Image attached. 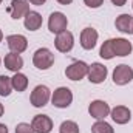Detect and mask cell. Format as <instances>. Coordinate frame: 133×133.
<instances>
[{"mask_svg":"<svg viewBox=\"0 0 133 133\" xmlns=\"http://www.w3.org/2000/svg\"><path fill=\"white\" fill-rule=\"evenodd\" d=\"M115 25H116V30L118 31H121V33H124V34H130L132 33L133 17L130 14H121V16L116 17Z\"/></svg>","mask_w":133,"mask_h":133,"instance_id":"obj_17","label":"cell"},{"mask_svg":"<svg viewBox=\"0 0 133 133\" xmlns=\"http://www.w3.org/2000/svg\"><path fill=\"white\" fill-rule=\"evenodd\" d=\"M125 2H127V0H111V3H113V5H116V6H124V5H125Z\"/></svg>","mask_w":133,"mask_h":133,"instance_id":"obj_26","label":"cell"},{"mask_svg":"<svg viewBox=\"0 0 133 133\" xmlns=\"http://www.w3.org/2000/svg\"><path fill=\"white\" fill-rule=\"evenodd\" d=\"M3 111H5V108H3V105L0 104V118H2V115H3Z\"/></svg>","mask_w":133,"mask_h":133,"instance_id":"obj_30","label":"cell"},{"mask_svg":"<svg viewBox=\"0 0 133 133\" xmlns=\"http://www.w3.org/2000/svg\"><path fill=\"white\" fill-rule=\"evenodd\" d=\"M51 98V93H50V88L46 85H37L31 93V104L34 107L40 108V107H45L48 104V101Z\"/></svg>","mask_w":133,"mask_h":133,"instance_id":"obj_5","label":"cell"},{"mask_svg":"<svg viewBox=\"0 0 133 133\" xmlns=\"http://www.w3.org/2000/svg\"><path fill=\"white\" fill-rule=\"evenodd\" d=\"M5 66H6L9 71L19 73V70L23 66V59L20 57V54L9 53V54H6V56H5Z\"/></svg>","mask_w":133,"mask_h":133,"instance_id":"obj_18","label":"cell"},{"mask_svg":"<svg viewBox=\"0 0 133 133\" xmlns=\"http://www.w3.org/2000/svg\"><path fill=\"white\" fill-rule=\"evenodd\" d=\"M0 133H8V127L5 124H0Z\"/></svg>","mask_w":133,"mask_h":133,"instance_id":"obj_28","label":"cell"},{"mask_svg":"<svg viewBox=\"0 0 133 133\" xmlns=\"http://www.w3.org/2000/svg\"><path fill=\"white\" fill-rule=\"evenodd\" d=\"M16 133H34V130L30 124L20 122V124H17V127H16Z\"/></svg>","mask_w":133,"mask_h":133,"instance_id":"obj_24","label":"cell"},{"mask_svg":"<svg viewBox=\"0 0 133 133\" xmlns=\"http://www.w3.org/2000/svg\"><path fill=\"white\" fill-rule=\"evenodd\" d=\"M30 2H31L33 5H36V6H42V5H43L46 0H30Z\"/></svg>","mask_w":133,"mask_h":133,"instance_id":"obj_27","label":"cell"},{"mask_svg":"<svg viewBox=\"0 0 133 133\" xmlns=\"http://www.w3.org/2000/svg\"><path fill=\"white\" fill-rule=\"evenodd\" d=\"M51 102L57 108H66V107H70L71 102H73V93H71V90L66 88V87H59L57 90H54V93L51 96Z\"/></svg>","mask_w":133,"mask_h":133,"instance_id":"obj_2","label":"cell"},{"mask_svg":"<svg viewBox=\"0 0 133 133\" xmlns=\"http://www.w3.org/2000/svg\"><path fill=\"white\" fill-rule=\"evenodd\" d=\"M110 105L105 102V101H93L91 104H90V107H88V113H90V116L91 118H95V119H105L108 115H110Z\"/></svg>","mask_w":133,"mask_h":133,"instance_id":"obj_7","label":"cell"},{"mask_svg":"<svg viewBox=\"0 0 133 133\" xmlns=\"http://www.w3.org/2000/svg\"><path fill=\"white\" fill-rule=\"evenodd\" d=\"M11 82H12V88L16 91H25L28 87V77L23 73H16L11 77Z\"/></svg>","mask_w":133,"mask_h":133,"instance_id":"obj_19","label":"cell"},{"mask_svg":"<svg viewBox=\"0 0 133 133\" xmlns=\"http://www.w3.org/2000/svg\"><path fill=\"white\" fill-rule=\"evenodd\" d=\"M84 3L88 8H99L101 5L104 3V0H84Z\"/></svg>","mask_w":133,"mask_h":133,"instance_id":"obj_25","label":"cell"},{"mask_svg":"<svg viewBox=\"0 0 133 133\" xmlns=\"http://www.w3.org/2000/svg\"><path fill=\"white\" fill-rule=\"evenodd\" d=\"M11 90H12V82H11V77L2 74L0 76V96H9L11 95Z\"/></svg>","mask_w":133,"mask_h":133,"instance_id":"obj_20","label":"cell"},{"mask_svg":"<svg viewBox=\"0 0 133 133\" xmlns=\"http://www.w3.org/2000/svg\"><path fill=\"white\" fill-rule=\"evenodd\" d=\"M2 2H3V0H0V3H2Z\"/></svg>","mask_w":133,"mask_h":133,"instance_id":"obj_33","label":"cell"},{"mask_svg":"<svg viewBox=\"0 0 133 133\" xmlns=\"http://www.w3.org/2000/svg\"><path fill=\"white\" fill-rule=\"evenodd\" d=\"M99 56L102 59H107V61H110V59L115 57V51H113V46H111V39H108V40H105V42L102 43Z\"/></svg>","mask_w":133,"mask_h":133,"instance_id":"obj_21","label":"cell"},{"mask_svg":"<svg viewBox=\"0 0 133 133\" xmlns=\"http://www.w3.org/2000/svg\"><path fill=\"white\" fill-rule=\"evenodd\" d=\"M0 62H2V61H0Z\"/></svg>","mask_w":133,"mask_h":133,"instance_id":"obj_34","label":"cell"},{"mask_svg":"<svg viewBox=\"0 0 133 133\" xmlns=\"http://www.w3.org/2000/svg\"><path fill=\"white\" fill-rule=\"evenodd\" d=\"M98 37H99V34L95 28L88 26V28L82 30V33H81V45H82V48L84 50H93L96 46Z\"/></svg>","mask_w":133,"mask_h":133,"instance_id":"obj_13","label":"cell"},{"mask_svg":"<svg viewBox=\"0 0 133 133\" xmlns=\"http://www.w3.org/2000/svg\"><path fill=\"white\" fill-rule=\"evenodd\" d=\"M132 34H133V25H132Z\"/></svg>","mask_w":133,"mask_h":133,"instance_id":"obj_32","label":"cell"},{"mask_svg":"<svg viewBox=\"0 0 133 133\" xmlns=\"http://www.w3.org/2000/svg\"><path fill=\"white\" fill-rule=\"evenodd\" d=\"M66 26H68V19L65 17L64 12H53L48 19V30L51 31L53 34H59L62 31H65Z\"/></svg>","mask_w":133,"mask_h":133,"instance_id":"obj_4","label":"cell"},{"mask_svg":"<svg viewBox=\"0 0 133 133\" xmlns=\"http://www.w3.org/2000/svg\"><path fill=\"white\" fill-rule=\"evenodd\" d=\"M88 74V65L82 61H74L70 66H66L65 76L71 81H81Z\"/></svg>","mask_w":133,"mask_h":133,"instance_id":"obj_3","label":"cell"},{"mask_svg":"<svg viewBox=\"0 0 133 133\" xmlns=\"http://www.w3.org/2000/svg\"><path fill=\"white\" fill-rule=\"evenodd\" d=\"M57 2H59L61 5H70V3H71L73 0H57Z\"/></svg>","mask_w":133,"mask_h":133,"instance_id":"obj_29","label":"cell"},{"mask_svg":"<svg viewBox=\"0 0 133 133\" xmlns=\"http://www.w3.org/2000/svg\"><path fill=\"white\" fill-rule=\"evenodd\" d=\"M88 81L91 84H102L107 77V66L99 64V62H95L88 66Z\"/></svg>","mask_w":133,"mask_h":133,"instance_id":"obj_10","label":"cell"},{"mask_svg":"<svg viewBox=\"0 0 133 133\" xmlns=\"http://www.w3.org/2000/svg\"><path fill=\"white\" fill-rule=\"evenodd\" d=\"M2 39H3V33H2V30H0V42H2Z\"/></svg>","mask_w":133,"mask_h":133,"instance_id":"obj_31","label":"cell"},{"mask_svg":"<svg viewBox=\"0 0 133 133\" xmlns=\"http://www.w3.org/2000/svg\"><path fill=\"white\" fill-rule=\"evenodd\" d=\"M91 133H115V130H113V127L108 122H105L104 119H101V121L93 124Z\"/></svg>","mask_w":133,"mask_h":133,"instance_id":"obj_22","label":"cell"},{"mask_svg":"<svg viewBox=\"0 0 133 133\" xmlns=\"http://www.w3.org/2000/svg\"><path fill=\"white\" fill-rule=\"evenodd\" d=\"M110 115H111V119H113L116 124H121V125L127 124V122L130 121V118H132V111H130L125 105H118V107H115V108L110 111Z\"/></svg>","mask_w":133,"mask_h":133,"instance_id":"obj_15","label":"cell"},{"mask_svg":"<svg viewBox=\"0 0 133 133\" xmlns=\"http://www.w3.org/2000/svg\"><path fill=\"white\" fill-rule=\"evenodd\" d=\"M54 45H56V48H57V51H61V53H68V51H71V48H73V45H74V37H73V34L70 33V31H62V33L57 34V37H56V40H54Z\"/></svg>","mask_w":133,"mask_h":133,"instance_id":"obj_12","label":"cell"},{"mask_svg":"<svg viewBox=\"0 0 133 133\" xmlns=\"http://www.w3.org/2000/svg\"><path fill=\"white\" fill-rule=\"evenodd\" d=\"M6 42H8L11 53H16V54H20L28 48V40L22 34H11L6 37Z\"/></svg>","mask_w":133,"mask_h":133,"instance_id":"obj_9","label":"cell"},{"mask_svg":"<svg viewBox=\"0 0 133 133\" xmlns=\"http://www.w3.org/2000/svg\"><path fill=\"white\" fill-rule=\"evenodd\" d=\"M61 133H79V125L74 122V121H64L61 124Z\"/></svg>","mask_w":133,"mask_h":133,"instance_id":"obj_23","label":"cell"},{"mask_svg":"<svg viewBox=\"0 0 133 133\" xmlns=\"http://www.w3.org/2000/svg\"><path fill=\"white\" fill-rule=\"evenodd\" d=\"M34 133H50L53 130V121L46 115H36L31 122Z\"/></svg>","mask_w":133,"mask_h":133,"instance_id":"obj_11","label":"cell"},{"mask_svg":"<svg viewBox=\"0 0 133 133\" xmlns=\"http://www.w3.org/2000/svg\"><path fill=\"white\" fill-rule=\"evenodd\" d=\"M8 12L14 20H19L30 12V3L26 0H12L8 8Z\"/></svg>","mask_w":133,"mask_h":133,"instance_id":"obj_8","label":"cell"},{"mask_svg":"<svg viewBox=\"0 0 133 133\" xmlns=\"http://www.w3.org/2000/svg\"><path fill=\"white\" fill-rule=\"evenodd\" d=\"M133 79V70L125 64H121L113 71V82L116 85H127Z\"/></svg>","mask_w":133,"mask_h":133,"instance_id":"obj_6","label":"cell"},{"mask_svg":"<svg viewBox=\"0 0 133 133\" xmlns=\"http://www.w3.org/2000/svg\"><path fill=\"white\" fill-rule=\"evenodd\" d=\"M23 25L28 31H37L40 26H42V16L36 11H30L26 16H25V20H23Z\"/></svg>","mask_w":133,"mask_h":133,"instance_id":"obj_16","label":"cell"},{"mask_svg":"<svg viewBox=\"0 0 133 133\" xmlns=\"http://www.w3.org/2000/svg\"><path fill=\"white\" fill-rule=\"evenodd\" d=\"M33 64L39 70H48L54 64V54L48 48H39L33 56Z\"/></svg>","mask_w":133,"mask_h":133,"instance_id":"obj_1","label":"cell"},{"mask_svg":"<svg viewBox=\"0 0 133 133\" xmlns=\"http://www.w3.org/2000/svg\"><path fill=\"white\" fill-rule=\"evenodd\" d=\"M111 46H113L115 56L125 57V56H129V54L132 53V43H130L127 39H122V37L111 39Z\"/></svg>","mask_w":133,"mask_h":133,"instance_id":"obj_14","label":"cell"}]
</instances>
